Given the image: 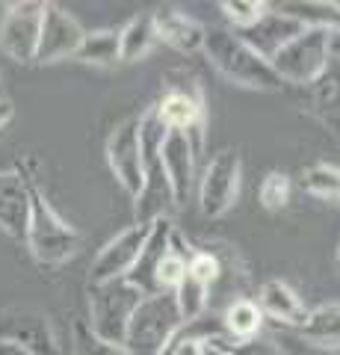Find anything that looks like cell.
Wrapping results in <instances>:
<instances>
[{
	"label": "cell",
	"instance_id": "cell-21",
	"mask_svg": "<svg viewBox=\"0 0 340 355\" xmlns=\"http://www.w3.org/2000/svg\"><path fill=\"white\" fill-rule=\"evenodd\" d=\"M260 326H263V314L258 302L251 299H234L231 305L225 308V317H222V329L228 335V343H246V340H255L260 335Z\"/></svg>",
	"mask_w": 340,
	"mask_h": 355
},
{
	"label": "cell",
	"instance_id": "cell-8",
	"mask_svg": "<svg viewBox=\"0 0 340 355\" xmlns=\"http://www.w3.org/2000/svg\"><path fill=\"white\" fill-rule=\"evenodd\" d=\"M42 18H45V3L39 0L6 3V12L0 15V51L15 62H36Z\"/></svg>",
	"mask_w": 340,
	"mask_h": 355
},
{
	"label": "cell",
	"instance_id": "cell-2",
	"mask_svg": "<svg viewBox=\"0 0 340 355\" xmlns=\"http://www.w3.org/2000/svg\"><path fill=\"white\" fill-rule=\"evenodd\" d=\"M169 128L160 121L157 110L148 107L139 116V146H142V172H145V187L136 198V222L139 225H151L154 219L166 216V210L175 207L172 198V187L163 172V160H160V148L166 139Z\"/></svg>",
	"mask_w": 340,
	"mask_h": 355
},
{
	"label": "cell",
	"instance_id": "cell-9",
	"mask_svg": "<svg viewBox=\"0 0 340 355\" xmlns=\"http://www.w3.org/2000/svg\"><path fill=\"white\" fill-rule=\"evenodd\" d=\"M240 172H243V163H240V154L231 148L219 151L207 163V169L199 181V205L204 216L219 219L234 207L240 193Z\"/></svg>",
	"mask_w": 340,
	"mask_h": 355
},
{
	"label": "cell",
	"instance_id": "cell-10",
	"mask_svg": "<svg viewBox=\"0 0 340 355\" xmlns=\"http://www.w3.org/2000/svg\"><path fill=\"white\" fill-rule=\"evenodd\" d=\"M107 163L116 181L130 198H139L145 187L142 172V146H139V119H125L107 137Z\"/></svg>",
	"mask_w": 340,
	"mask_h": 355
},
{
	"label": "cell",
	"instance_id": "cell-17",
	"mask_svg": "<svg viewBox=\"0 0 340 355\" xmlns=\"http://www.w3.org/2000/svg\"><path fill=\"white\" fill-rule=\"evenodd\" d=\"M172 234H175V225H172L169 216H160V219L151 222V234H148V240H145V246H142V254H139V261H136V266H134V272L127 275V282L136 284L145 296L157 293V287H154V272H157L160 261L166 258V252H169V246H172Z\"/></svg>",
	"mask_w": 340,
	"mask_h": 355
},
{
	"label": "cell",
	"instance_id": "cell-1",
	"mask_svg": "<svg viewBox=\"0 0 340 355\" xmlns=\"http://www.w3.org/2000/svg\"><path fill=\"white\" fill-rule=\"evenodd\" d=\"M202 51L213 62V69L237 86L258 89V92H278L284 86L278 74L272 71V65L260 53L251 51L234 30H222V27L207 30Z\"/></svg>",
	"mask_w": 340,
	"mask_h": 355
},
{
	"label": "cell",
	"instance_id": "cell-7",
	"mask_svg": "<svg viewBox=\"0 0 340 355\" xmlns=\"http://www.w3.org/2000/svg\"><path fill=\"white\" fill-rule=\"evenodd\" d=\"M160 121L169 130H181L190 137L195 151L202 148L204 139V95L193 77H181V80H169L166 92H163L160 104H154Z\"/></svg>",
	"mask_w": 340,
	"mask_h": 355
},
{
	"label": "cell",
	"instance_id": "cell-31",
	"mask_svg": "<svg viewBox=\"0 0 340 355\" xmlns=\"http://www.w3.org/2000/svg\"><path fill=\"white\" fill-rule=\"evenodd\" d=\"M74 355H130L122 343H107L101 338H95L89 326L78 323L74 326Z\"/></svg>",
	"mask_w": 340,
	"mask_h": 355
},
{
	"label": "cell",
	"instance_id": "cell-3",
	"mask_svg": "<svg viewBox=\"0 0 340 355\" xmlns=\"http://www.w3.org/2000/svg\"><path fill=\"white\" fill-rule=\"evenodd\" d=\"M184 320L172 293H151L139 302L125 331L122 347L130 355H163L169 343L181 335Z\"/></svg>",
	"mask_w": 340,
	"mask_h": 355
},
{
	"label": "cell",
	"instance_id": "cell-13",
	"mask_svg": "<svg viewBox=\"0 0 340 355\" xmlns=\"http://www.w3.org/2000/svg\"><path fill=\"white\" fill-rule=\"evenodd\" d=\"M83 36H86V30L80 27V21L74 18L69 9H62L60 3H45V18H42V36H39L36 62L48 65V62L78 57Z\"/></svg>",
	"mask_w": 340,
	"mask_h": 355
},
{
	"label": "cell",
	"instance_id": "cell-38",
	"mask_svg": "<svg viewBox=\"0 0 340 355\" xmlns=\"http://www.w3.org/2000/svg\"><path fill=\"white\" fill-rule=\"evenodd\" d=\"M334 263H337V270H340V246H337V254H334Z\"/></svg>",
	"mask_w": 340,
	"mask_h": 355
},
{
	"label": "cell",
	"instance_id": "cell-4",
	"mask_svg": "<svg viewBox=\"0 0 340 355\" xmlns=\"http://www.w3.org/2000/svg\"><path fill=\"white\" fill-rule=\"evenodd\" d=\"M24 243L42 266L65 263L80 246V234L48 205V198L36 190V184L30 190V222Z\"/></svg>",
	"mask_w": 340,
	"mask_h": 355
},
{
	"label": "cell",
	"instance_id": "cell-28",
	"mask_svg": "<svg viewBox=\"0 0 340 355\" xmlns=\"http://www.w3.org/2000/svg\"><path fill=\"white\" fill-rule=\"evenodd\" d=\"M219 9L234 24V33H243L258 24L263 12L269 9V3H263V0H225V3H219Z\"/></svg>",
	"mask_w": 340,
	"mask_h": 355
},
{
	"label": "cell",
	"instance_id": "cell-18",
	"mask_svg": "<svg viewBox=\"0 0 340 355\" xmlns=\"http://www.w3.org/2000/svg\"><path fill=\"white\" fill-rule=\"evenodd\" d=\"M258 308H260V314L272 317L276 323L296 326V329H302L305 320H308V314H311V311L305 308V302L299 299V293L281 279H269V282L260 284Z\"/></svg>",
	"mask_w": 340,
	"mask_h": 355
},
{
	"label": "cell",
	"instance_id": "cell-37",
	"mask_svg": "<svg viewBox=\"0 0 340 355\" xmlns=\"http://www.w3.org/2000/svg\"><path fill=\"white\" fill-rule=\"evenodd\" d=\"M12 113H15V110H12V104H9V101H3V98H0V128H3L6 121L12 119Z\"/></svg>",
	"mask_w": 340,
	"mask_h": 355
},
{
	"label": "cell",
	"instance_id": "cell-16",
	"mask_svg": "<svg viewBox=\"0 0 340 355\" xmlns=\"http://www.w3.org/2000/svg\"><path fill=\"white\" fill-rule=\"evenodd\" d=\"M305 30H308V27H302L296 18L284 15L281 9H276V6L269 3V9L263 12V18L258 21V24L243 30V33H237V36L243 39L251 51L260 53V57L269 62L284 48V44H290L296 36H302Z\"/></svg>",
	"mask_w": 340,
	"mask_h": 355
},
{
	"label": "cell",
	"instance_id": "cell-36",
	"mask_svg": "<svg viewBox=\"0 0 340 355\" xmlns=\"http://www.w3.org/2000/svg\"><path fill=\"white\" fill-rule=\"evenodd\" d=\"M204 355H231V352L219 343V338H207L204 340Z\"/></svg>",
	"mask_w": 340,
	"mask_h": 355
},
{
	"label": "cell",
	"instance_id": "cell-29",
	"mask_svg": "<svg viewBox=\"0 0 340 355\" xmlns=\"http://www.w3.org/2000/svg\"><path fill=\"white\" fill-rule=\"evenodd\" d=\"M314 104H316V113L325 121H332V113L340 110V77L332 74V62H328L325 74L314 83Z\"/></svg>",
	"mask_w": 340,
	"mask_h": 355
},
{
	"label": "cell",
	"instance_id": "cell-15",
	"mask_svg": "<svg viewBox=\"0 0 340 355\" xmlns=\"http://www.w3.org/2000/svg\"><path fill=\"white\" fill-rule=\"evenodd\" d=\"M30 190H33V178L21 169L0 172V231L12 240L27 237Z\"/></svg>",
	"mask_w": 340,
	"mask_h": 355
},
{
	"label": "cell",
	"instance_id": "cell-23",
	"mask_svg": "<svg viewBox=\"0 0 340 355\" xmlns=\"http://www.w3.org/2000/svg\"><path fill=\"white\" fill-rule=\"evenodd\" d=\"M157 30H154V12L134 15L118 30V44H122V62H136L154 48Z\"/></svg>",
	"mask_w": 340,
	"mask_h": 355
},
{
	"label": "cell",
	"instance_id": "cell-6",
	"mask_svg": "<svg viewBox=\"0 0 340 355\" xmlns=\"http://www.w3.org/2000/svg\"><path fill=\"white\" fill-rule=\"evenodd\" d=\"M281 83L314 86L328 69V30H305L269 60Z\"/></svg>",
	"mask_w": 340,
	"mask_h": 355
},
{
	"label": "cell",
	"instance_id": "cell-14",
	"mask_svg": "<svg viewBox=\"0 0 340 355\" xmlns=\"http://www.w3.org/2000/svg\"><path fill=\"white\" fill-rule=\"evenodd\" d=\"M195 146L190 142V137L181 130H169L166 139H163L160 148V160H163V172H166V181L172 187V198L175 207H181L190 202L193 187H195Z\"/></svg>",
	"mask_w": 340,
	"mask_h": 355
},
{
	"label": "cell",
	"instance_id": "cell-22",
	"mask_svg": "<svg viewBox=\"0 0 340 355\" xmlns=\"http://www.w3.org/2000/svg\"><path fill=\"white\" fill-rule=\"evenodd\" d=\"M299 335L323 349H340V302H328L314 308Z\"/></svg>",
	"mask_w": 340,
	"mask_h": 355
},
{
	"label": "cell",
	"instance_id": "cell-5",
	"mask_svg": "<svg viewBox=\"0 0 340 355\" xmlns=\"http://www.w3.org/2000/svg\"><path fill=\"white\" fill-rule=\"evenodd\" d=\"M142 299L145 293L127 279L89 284V331L107 343H122Z\"/></svg>",
	"mask_w": 340,
	"mask_h": 355
},
{
	"label": "cell",
	"instance_id": "cell-24",
	"mask_svg": "<svg viewBox=\"0 0 340 355\" xmlns=\"http://www.w3.org/2000/svg\"><path fill=\"white\" fill-rule=\"evenodd\" d=\"M80 62L101 65V69H113L116 62H122V44H118V30H95L86 33L83 44L78 51Z\"/></svg>",
	"mask_w": 340,
	"mask_h": 355
},
{
	"label": "cell",
	"instance_id": "cell-34",
	"mask_svg": "<svg viewBox=\"0 0 340 355\" xmlns=\"http://www.w3.org/2000/svg\"><path fill=\"white\" fill-rule=\"evenodd\" d=\"M328 62L340 69V30L328 33Z\"/></svg>",
	"mask_w": 340,
	"mask_h": 355
},
{
	"label": "cell",
	"instance_id": "cell-25",
	"mask_svg": "<svg viewBox=\"0 0 340 355\" xmlns=\"http://www.w3.org/2000/svg\"><path fill=\"white\" fill-rule=\"evenodd\" d=\"M190 254H193V249L184 246L178 228H175L172 246H169L166 258L160 261L157 272H154V287H157V293H175V287H178V284L184 282V275H186V263H190Z\"/></svg>",
	"mask_w": 340,
	"mask_h": 355
},
{
	"label": "cell",
	"instance_id": "cell-35",
	"mask_svg": "<svg viewBox=\"0 0 340 355\" xmlns=\"http://www.w3.org/2000/svg\"><path fill=\"white\" fill-rule=\"evenodd\" d=\"M0 355H33V352H27L24 347H18V343H12V340L0 338Z\"/></svg>",
	"mask_w": 340,
	"mask_h": 355
},
{
	"label": "cell",
	"instance_id": "cell-19",
	"mask_svg": "<svg viewBox=\"0 0 340 355\" xmlns=\"http://www.w3.org/2000/svg\"><path fill=\"white\" fill-rule=\"evenodd\" d=\"M154 30L157 42H166L169 48L181 53H195L204 48V27L195 18H190L181 9H160L154 12Z\"/></svg>",
	"mask_w": 340,
	"mask_h": 355
},
{
	"label": "cell",
	"instance_id": "cell-11",
	"mask_svg": "<svg viewBox=\"0 0 340 355\" xmlns=\"http://www.w3.org/2000/svg\"><path fill=\"white\" fill-rule=\"evenodd\" d=\"M0 338L18 343V347H24L33 355H65L48 314L33 308L0 311Z\"/></svg>",
	"mask_w": 340,
	"mask_h": 355
},
{
	"label": "cell",
	"instance_id": "cell-30",
	"mask_svg": "<svg viewBox=\"0 0 340 355\" xmlns=\"http://www.w3.org/2000/svg\"><path fill=\"white\" fill-rule=\"evenodd\" d=\"M290 193H293L290 178L284 175V172H269L267 178H263V184H260V205L276 214V210L287 207Z\"/></svg>",
	"mask_w": 340,
	"mask_h": 355
},
{
	"label": "cell",
	"instance_id": "cell-33",
	"mask_svg": "<svg viewBox=\"0 0 340 355\" xmlns=\"http://www.w3.org/2000/svg\"><path fill=\"white\" fill-rule=\"evenodd\" d=\"M219 343H222L231 355H284V349L278 343H272L267 338H255V340H246V343H228L225 338H219Z\"/></svg>",
	"mask_w": 340,
	"mask_h": 355
},
{
	"label": "cell",
	"instance_id": "cell-27",
	"mask_svg": "<svg viewBox=\"0 0 340 355\" xmlns=\"http://www.w3.org/2000/svg\"><path fill=\"white\" fill-rule=\"evenodd\" d=\"M302 187L305 193L323 202H340V166L332 163H314L302 172Z\"/></svg>",
	"mask_w": 340,
	"mask_h": 355
},
{
	"label": "cell",
	"instance_id": "cell-12",
	"mask_svg": "<svg viewBox=\"0 0 340 355\" xmlns=\"http://www.w3.org/2000/svg\"><path fill=\"white\" fill-rule=\"evenodd\" d=\"M151 234V225H130L122 234H116L107 246L95 254L92 270H89V284H101V282H116V279H127L134 272V266L142 254V246Z\"/></svg>",
	"mask_w": 340,
	"mask_h": 355
},
{
	"label": "cell",
	"instance_id": "cell-32",
	"mask_svg": "<svg viewBox=\"0 0 340 355\" xmlns=\"http://www.w3.org/2000/svg\"><path fill=\"white\" fill-rule=\"evenodd\" d=\"M186 272H190L193 279H199V282H204L207 287H211L219 275H222V266H219L216 254H211V252H193L190 263H186Z\"/></svg>",
	"mask_w": 340,
	"mask_h": 355
},
{
	"label": "cell",
	"instance_id": "cell-20",
	"mask_svg": "<svg viewBox=\"0 0 340 355\" xmlns=\"http://www.w3.org/2000/svg\"><path fill=\"white\" fill-rule=\"evenodd\" d=\"M281 9L284 15L296 18L302 27H316L334 33L340 30V3H328V0H290V3H272Z\"/></svg>",
	"mask_w": 340,
	"mask_h": 355
},
{
	"label": "cell",
	"instance_id": "cell-26",
	"mask_svg": "<svg viewBox=\"0 0 340 355\" xmlns=\"http://www.w3.org/2000/svg\"><path fill=\"white\" fill-rule=\"evenodd\" d=\"M172 296H175V305H178V314L184 320V326H190V323H199V320L204 317L207 302H211V287L186 272L184 282L175 287Z\"/></svg>",
	"mask_w": 340,
	"mask_h": 355
}]
</instances>
